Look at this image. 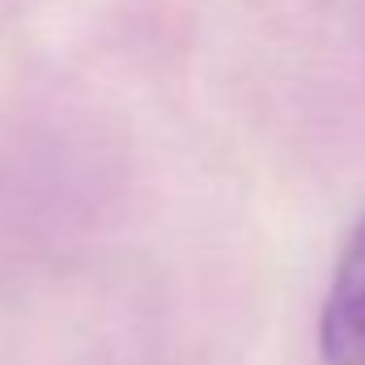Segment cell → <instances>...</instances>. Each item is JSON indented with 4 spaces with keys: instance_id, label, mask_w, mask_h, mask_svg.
<instances>
[{
    "instance_id": "6da1fadb",
    "label": "cell",
    "mask_w": 365,
    "mask_h": 365,
    "mask_svg": "<svg viewBox=\"0 0 365 365\" xmlns=\"http://www.w3.org/2000/svg\"><path fill=\"white\" fill-rule=\"evenodd\" d=\"M319 349L327 365H365V217L340 251L319 319Z\"/></svg>"
}]
</instances>
